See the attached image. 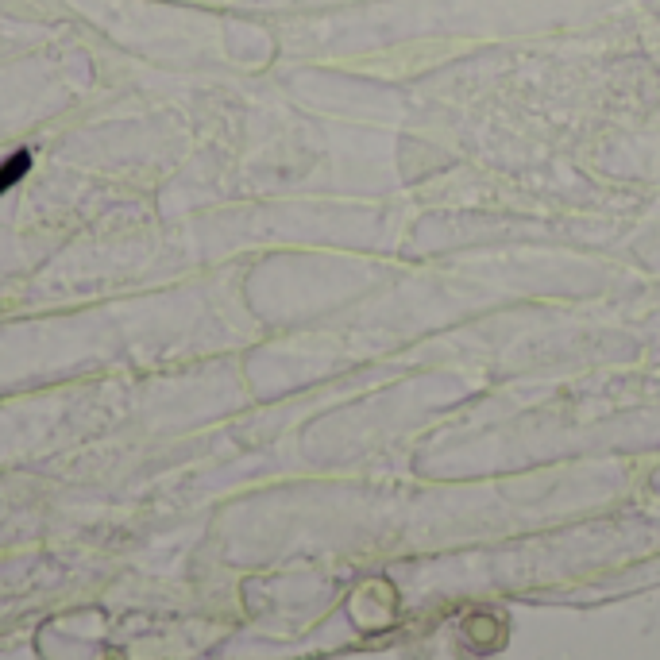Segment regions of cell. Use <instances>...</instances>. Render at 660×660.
Masks as SVG:
<instances>
[{
    "label": "cell",
    "instance_id": "6da1fadb",
    "mask_svg": "<svg viewBox=\"0 0 660 660\" xmlns=\"http://www.w3.org/2000/svg\"><path fill=\"white\" fill-rule=\"evenodd\" d=\"M27 166H31V155H27V151H20V155H12L5 166H0V194L12 190V185L20 182V174H27Z\"/></svg>",
    "mask_w": 660,
    "mask_h": 660
}]
</instances>
